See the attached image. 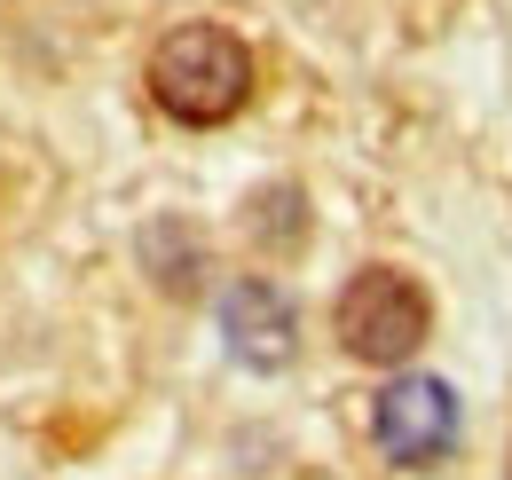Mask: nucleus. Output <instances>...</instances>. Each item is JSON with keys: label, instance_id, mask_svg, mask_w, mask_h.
I'll list each match as a JSON object with an SVG mask.
<instances>
[{"label": "nucleus", "instance_id": "f257e3e1", "mask_svg": "<svg viewBox=\"0 0 512 480\" xmlns=\"http://www.w3.org/2000/svg\"><path fill=\"white\" fill-rule=\"evenodd\" d=\"M150 95H158L166 119H182V126L237 119L245 95H253V48L229 24H182L150 56Z\"/></svg>", "mask_w": 512, "mask_h": 480}, {"label": "nucleus", "instance_id": "f03ea898", "mask_svg": "<svg viewBox=\"0 0 512 480\" xmlns=\"http://www.w3.org/2000/svg\"><path fill=\"white\" fill-rule=\"evenodd\" d=\"M331 323H339V347H347L355 362H379V370H394V362H410L418 347H426L434 307H426V292H418L402 268H363V276L339 292Z\"/></svg>", "mask_w": 512, "mask_h": 480}, {"label": "nucleus", "instance_id": "7ed1b4c3", "mask_svg": "<svg viewBox=\"0 0 512 480\" xmlns=\"http://www.w3.org/2000/svg\"><path fill=\"white\" fill-rule=\"evenodd\" d=\"M371 433H379V449L394 465H434V457L457 449V394L442 378H394L379 394Z\"/></svg>", "mask_w": 512, "mask_h": 480}, {"label": "nucleus", "instance_id": "20e7f679", "mask_svg": "<svg viewBox=\"0 0 512 480\" xmlns=\"http://www.w3.org/2000/svg\"><path fill=\"white\" fill-rule=\"evenodd\" d=\"M221 331H229L237 362H253V370H284V362H292V307H284L276 284H260V276H245V284L221 292Z\"/></svg>", "mask_w": 512, "mask_h": 480}]
</instances>
